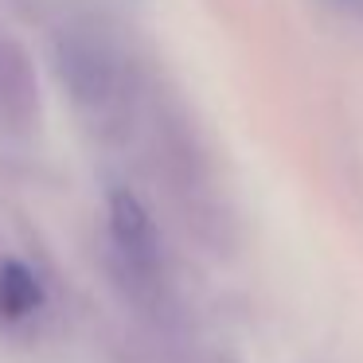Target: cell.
<instances>
[{
    "instance_id": "cell-3",
    "label": "cell",
    "mask_w": 363,
    "mask_h": 363,
    "mask_svg": "<svg viewBox=\"0 0 363 363\" xmlns=\"http://www.w3.org/2000/svg\"><path fill=\"white\" fill-rule=\"evenodd\" d=\"M35 118H40L35 67L12 35H0V125L24 129Z\"/></svg>"
},
{
    "instance_id": "cell-2",
    "label": "cell",
    "mask_w": 363,
    "mask_h": 363,
    "mask_svg": "<svg viewBox=\"0 0 363 363\" xmlns=\"http://www.w3.org/2000/svg\"><path fill=\"white\" fill-rule=\"evenodd\" d=\"M106 219H110V246H113L118 274L133 289L152 293L160 285V274H164V250H160V235H157L152 215L145 211V203L137 196L113 191Z\"/></svg>"
},
{
    "instance_id": "cell-1",
    "label": "cell",
    "mask_w": 363,
    "mask_h": 363,
    "mask_svg": "<svg viewBox=\"0 0 363 363\" xmlns=\"http://www.w3.org/2000/svg\"><path fill=\"white\" fill-rule=\"evenodd\" d=\"M55 67L74 110L90 125L106 129L125 121L137 82L129 59L121 55V48L113 40H106L94 28H71V32H63V40L55 48Z\"/></svg>"
},
{
    "instance_id": "cell-4",
    "label": "cell",
    "mask_w": 363,
    "mask_h": 363,
    "mask_svg": "<svg viewBox=\"0 0 363 363\" xmlns=\"http://www.w3.org/2000/svg\"><path fill=\"white\" fill-rule=\"evenodd\" d=\"M35 305H40V281H35L32 269L20 266V262L0 266V316L24 320Z\"/></svg>"
},
{
    "instance_id": "cell-5",
    "label": "cell",
    "mask_w": 363,
    "mask_h": 363,
    "mask_svg": "<svg viewBox=\"0 0 363 363\" xmlns=\"http://www.w3.org/2000/svg\"><path fill=\"white\" fill-rule=\"evenodd\" d=\"M324 4L344 12V16H352V20H363V0H324Z\"/></svg>"
}]
</instances>
